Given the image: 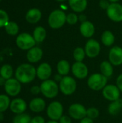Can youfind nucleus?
<instances>
[{"instance_id":"1","label":"nucleus","mask_w":122,"mask_h":123,"mask_svg":"<svg viewBox=\"0 0 122 123\" xmlns=\"http://www.w3.org/2000/svg\"><path fill=\"white\" fill-rule=\"evenodd\" d=\"M14 76L22 84H30L37 77L36 68L29 63H22L16 68Z\"/></svg>"},{"instance_id":"2","label":"nucleus","mask_w":122,"mask_h":123,"mask_svg":"<svg viewBox=\"0 0 122 123\" xmlns=\"http://www.w3.org/2000/svg\"><path fill=\"white\" fill-rule=\"evenodd\" d=\"M40 86L41 94L47 99H54L57 97L60 93L59 84L51 79L42 81Z\"/></svg>"},{"instance_id":"3","label":"nucleus","mask_w":122,"mask_h":123,"mask_svg":"<svg viewBox=\"0 0 122 123\" xmlns=\"http://www.w3.org/2000/svg\"><path fill=\"white\" fill-rule=\"evenodd\" d=\"M108 80L109 79L101 73H94L88 77L87 85L91 90L99 92L108 84Z\"/></svg>"},{"instance_id":"4","label":"nucleus","mask_w":122,"mask_h":123,"mask_svg":"<svg viewBox=\"0 0 122 123\" xmlns=\"http://www.w3.org/2000/svg\"><path fill=\"white\" fill-rule=\"evenodd\" d=\"M58 84L60 92L66 97L73 95L77 89L76 79L69 75L63 76Z\"/></svg>"},{"instance_id":"5","label":"nucleus","mask_w":122,"mask_h":123,"mask_svg":"<svg viewBox=\"0 0 122 123\" xmlns=\"http://www.w3.org/2000/svg\"><path fill=\"white\" fill-rule=\"evenodd\" d=\"M66 14L61 9L53 10L48 17V25L54 30L61 28L66 23Z\"/></svg>"},{"instance_id":"6","label":"nucleus","mask_w":122,"mask_h":123,"mask_svg":"<svg viewBox=\"0 0 122 123\" xmlns=\"http://www.w3.org/2000/svg\"><path fill=\"white\" fill-rule=\"evenodd\" d=\"M64 107L63 104L59 101H52L46 108V114L47 117L52 120L58 121L64 115Z\"/></svg>"},{"instance_id":"7","label":"nucleus","mask_w":122,"mask_h":123,"mask_svg":"<svg viewBox=\"0 0 122 123\" xmlns=\"http://www.w3.org/2000/svg\"><path fill=\"white\" fill-rule=\"evenodd\" d=\"M17 46L22 50H29L37 43L32 35L27 32H22L19 34L16 38Z\"/></svg>"},{"instance_id":"8","label":"nucleus","mask_w":122,"mask_h":123,"mask_svg":"<svg viewBox=\"0 0 122 123\" xmlns=\"http://www.w3.org/2000/svg\"><path fill=\"white\" fill-rule=\"evenodd\" d=\"M68 115L75 120H81L86 117L87 109L81 103L76 102L71 104L68 109Z\"/></svg>"},{"instance_id":"9","label":"nucleus","mask_w":122,"mask_h":123,"mask_svg":"<svg viewBox=\"0 0 122 123\" xmlns=\"http://www.w3.org/2000/svg\"><path fill=\"white\" fill-rule=\"evenodd\" d=\"M4 88L6 94L9 97H15L18 96L22 91V84L16 78H11L6 81Z\"/></svg>"},{"instance_id":"10","label":"nucleus","mask_w":122,"mask_h":123,"mask_svg":"<svg viewBox=\"0 0 122 123\" xmlns=\"http://www.w3.org/2000/svg\"><path fill=\"white\" fill-rule=\"evenodd\" d=\"M71 73L76 79L83 80L88 77L89 70L83 62H76L71 66Z\"/></svg>"},{"instance_id":"11","label":"nucleus","mask_w":122,"mask_h":123,"mask_svg":"<svg viewBox=\"0 0 122 123\" xmlns=\"http://www.w3.org/2000/svg\"><path fill=\"white\" fill-rule=\"evenodd\" d=\"M121 93L122 92L116 86V85L112 84H108L101 91L103 97L109 102L120 99Z\"/></svg>"},{"instance_id":"12","label":"nucleus","mask_w":122,"mask_h":123,"mask_svg":"<svg viewBox=\"0 0 122 123\" xmlns=\"http://www.w3.org/2000/svg\"><path fill=\"white\" fill-rule=\"evenodd\" d=\"M101 45L95 39L90 38L85 45L84 50L86 54V56L89 58H96L101 52Z\"/></svg>"},{"instance_id":"13","label":"nucleus","mask_w":122,"mask_h":123,"mask_svg":"<svg viewBox=\"0 0 122 123\" xmlns=\"http://www.w3.org/2000/svg\"><path fill=\"white\" fill-rule=\"evenodd\" d=\"M106 14L108 17L113 22H122V5L119 3H111L106 10Z\"/></svg>"},{"instance_id":"14","label":"nucleus","mask_w":122,"mask_h":123,"mask_svg":"<svg viewBox=\"0 0 122 123\" xmlns=\"http://www.w3.org/2000/svg\"><path fill=\"white\" fill-rule=\"evenodd\" d=\"M37 77L42 81L50 79L52 74V68L50 63L44 62L36 68Z\"/></svg>"},{"instance_id":"15","label":"nucleus","mask_w":122,"mask_h":123,"mask_svg":"<svg viewBox=\"0 0 122 123\" xmlns=\"http://www.w3.org/2000/svg\"><path fill=\"white\" fill-rule=\"evenodd\" d=\"M109 61L114 66L122 65V48L118 45L113 46L109 52Z\"/></svg>"},{"instance_id":"16","label":"nucleus","mask_w":122,"mask_h":123,"mask_svg":"<svg viewBox=\"0 0 122 123\" xmlns=\"http://www.w3.org/2000/svg\"><path fill=\"white\" fill-rule=\"evenodd\" d=\"M27 109V104L24 99L22 98H15L11 100L9 110L12 113L15 115L24 113Z\"/></svg>"},{"instance_id":"17","label":"nucleus","mask_w":122,"mask_h":123,"mask_svg":"<svg viewBox=\"0 0 122 123\" xmlns=\"http://www.w3.org/2000/svg\"><path fill=\"white\" fill-rule=\"evenodd\" d=\"M29 110L34 113H41L47 108V105L45 100L42 97H35L32 99L29 103Z\"/></svg>"},{"instance_id":"18","label":"nucleus","mask_w":122,"mask_h":123,"mask_svg":"<svg viewBox=\"0 0 122 123\" xmlns=\"http://www.w3.org/2000/svg\"><path fill=\"white\" fill-rule=\"evenodd\" d=\"M43 56V50L38 46H34L27 52L26 58L29 63H38Z\"/></svg>"},{"instance_id":"19","label":"nucleus","mask_w":122,"mask_h":123,"mask_svg":"<svg viewBox=\"0 0 122 123\" xmlns=\"http://www.w3.org/2000/svg\"><path fill=\"white\" fill-rule=\"evenodd\" d=\"M79 30L81 34L86 38H91L95 33V26L88 20L82 22L80 25Z\"/></svg>"},{"instance_id":"20","label":"nucleus","mask_w":122,"mask_h":123,"mask_svg":"<svg viewBox=\"0 0 122 123\" xmlns=\"http://www.w3.org/2000/svg\"><path fill=\"white\" fill-rule=\"evenodd\" d=\"M42 17V12L37 8H32L27 11L25 15V19L30 24L37 23Z\"/></svg>"},{"instance_id":"21","label":"nucleus","mask_w":122,"mask_h":123,"mask_svg":"<svg viewBox=\"0 0 122 123\" xmlns=\"http://www.w3.org/2000/svg\"><path fill=\"white\" fill-rule=\"evenodd\" d=\"M56 70L58 74L62 76H68L71 71V66L70 62L65 59L60 60L56 65Z\"/></svg>"},{"instance_id":"22","label":"nucleus","mask_w":122,"mask_h":123,"mask_svg":"<svg viewBox=\"0 0 122 123\" xmlns=\"http://www.w3.org/2000/svg\"><path fill=\"white\" fill-rule=\"evenodd\" d=\"M68 4L70 9L76 12H83L87 7L88 1L87 0H68Z\"/></svg>"},{"instance_id":"23","label":"nucleus","mask_w":122,"mask_h":123,"mask_svg":"<svg viewBox=\"0 0 122 123\" xmlns=\"http://www.w3.org/2000/svg\"><path fill=\"white\" fill-rule=\"evenodd\" d=\"M100 73L106 78L110 79L114 75V66L109 61H103L99 66Z\"/></svg>"},{"instance_id":"24","label":"nucleus","mask_w":122,"mask_h":123,"mask_svg":"<svg viewBox=\"0 0 122 123\" xmlns=\"http://www.w3.org/2000/svg\"><path fill=\"white\" fill-rule=\"evenodd\" d=\"M122 110V99H119L116 101L111 102L107 107L108 113L110 115H118Z\"/></svg>"},{"instance_id":"25","label":"nucleus","mask_w":122,"mask_h":123,"mask_svg":"<svg viewBox=\"0 0 122 123\" xmlns=\"http://www.w3.org/2000/svg\"><path fill=\"white\" fill-rule=\"evenodd\" d=\"M101 43L106 47H111L115 42V36L111 31L106 30L101 35Z\"/></svg>"},{"instance_id":"26","label":"nucleus","mask_w":122,"mask_h":123,"mask_svg":"<svg viewBox=\"0 0 122 123\" xmlns=\"http://www.w3.org/2000/svg\"><path fill=\"white\" fill-rule=\"evenodd\" d=\"M32 36L37 43H41L46 38L47 36L46 30L42 26H37V27L35 28L32 33Z\"/></svg>"},{"instance_id":"27","label":"nucleus","mask_w":122,"mask_h":123,"mask_svg":"<svg viewBox=\"0 0 122 123\" xmlns=\"http://www.w3.org/2000/svg\"><path fill=\"white\" fill-rule=\"evenodd\" d=\"M14 69L10 64H4L0 68V76H2L4 79L8 80L11 78H13Z\"/></svg>"},{"instance_id":"28","label":"nucleus","mask_w":122,"mask_h":123,"mask_svg":"<svg viewBox=\"0 0 122 123\" xmlns=\"http://www.w3.org/2000/svg\"><path fill=\"white\" fill-rule=\"evenodd\" d=\"M7 94H0V112L4 113L9 109L11 99Z\"/></svg>"},{"instance_id":"29","label":"nucleus","mask_w":122,"mask_h":123,"mask_svg":"<svg viewBox=\"0 0 122 123\" xmlns=\"http://www.w3.org/2000/svg\"><path fill=\"white\" fill-rule=\"evenodd\" d=\"M4 28H5L6 32L8 35H12V36L17 35L19 30V25L15 22H13V21H9L6 24V25L4 27Z\"/></svg>"},{"instance_id":"30","label":"nucleus","mask_w":122,"mask_h":123,"mask_svg":"<svg viewBox=\"0 0 122 123\" xmlns=\"http://www.w3.org/2000/svg\"><path fill=\"white\" fill-rule=\"evenodd\" d=\"M86 56L84 48L77 47L73 52V57L76 62H83Z\"/></svg>"},{"instance_id":"31","label":"nucleus","mask_w":122,"mask_h":123,"mask_svg":"<svg viewBox=\"0 0 122 123\" xmlns=\"http://www.w3.org/2000/svg\"><path fill=\"white\" fill-rule=\"evenodd\" d=\"M31 116L24 112L16 115L12 120V123H31Z\"/></svg>"},{"instance_id":"32","label":"nucleus","mask_w":122,"mask_h":123,"mask_svg":"<svg viewBox=\"0 0 122 123\" xmlns=\"http://www.w3.org/2000/svg\"><path fill=\"white\" fill-rule=\"evenodd\" d=\"M100 115V112L99 110L95 107H88L87 109V114H86V117L92 119V120H96L99 117Z\"/></svg>"},{"instance_id":"33","label":"nucleus","mask_w":122,"mask_h":123,"mask_svg":"<svg viewBox=\"0 0 122 123\" xmlns=\"http://www.w3.org/2000/svg\"><path fill=\"white\" fill-rule=\"evenodd\" d=\"M9 22V17L6 11L0 9V28L4 27L6 24Z\"/></svg>"},{"instance_id":"34","label":"nucleus","mask_w":122,"mask_h":123,"mask_svg":"<svg viewBox=\"0 0 122 123\" xmlns=\"http://www.w3.org/2000/svg\"><path fill=\"white\" fill-rule=\"evenodd\" d=\"M78 22V16L76 13H70L66 15V22L69 25H75Z\"/></svg>"},{"instance_id":"35","label":"nucleus","mask_w":122,"mask_h":123,"mask_svg":"<svg viewBox=\"0 0 122 123\" xmlns=\"http://www.w3.org/2000/svg\"><path fill=\"white\" fill-rule=\"evenodd\" d=\"M30 93L34 95V96H37L40 94H41V89H40V86L38 85H34L32 86H31L30 90H29Z\"/></svg>"},{"instance_id":"36","label":"nucleus","mask_w":122,"mask_h":123,"mask_svg":"<svg viewBox=\"0 0 122 123\" xmlns=\"http://www.w3.org/2000/svg\"><path fill=\"white\" fill-rule=\"evenodd\" d=\"M31 123H46L45 119L41 115H36L32 117Z\"/></svg>"},{"instance_id":"37","label":"nucleus","mask_w":122,"mask_h":123,"mask_svg":"<svg viewBox=\"0 0 122 123\" xmlns=\"http://www.w3.org/2000/svg\"><path fill=\"white\" fill-rule=\"evenodd\" d=\"M72 118L67 115H63L60 120H58L59 123H72Z\"/></svg>"},{"instance_id":"38","label":"nucleus","mask_w":122,"mask_h":123,"mask_svg":"<svg viewBox=\"0 0 122 123\" xmlns=\"http://www.w3.org/2000/svg\"><path fill=\"white\" fill-rule=\"evenodd\" d=\"M110 4H111V3L109 0H100V1H99V6L102 9L107 10V9L109 8Z\"/></svg>"},{"instance_id":"39","label":"nucleus","mask_w":122,"mask_h":123,"mask_svg":"<svg viewBox=\"0 0 122 123\" xmlns=\"http://www.w3.org/2000/svg\"><path fill=\"white\" fill-rule=\"evenodd\" d=\"M116 85L120 90V92H122V74H120L116 80Z\"/></svg>"},{"instance_id":"40","label":"nucleus","mask_w":122,"mask_h":123,"mask_svg":"<svg viewBox=\"0 0 122 123\" xmlns=\"http://www.w3.org/2000/svg\"><path fill=\"white\" fill-rule=\"evenodd\" d=\"M79 123H93V120L88 117H84L83 119H82L81 120L79 121Z\"/></svg>"},{"instance_id":"41","label":"nucleus","mask_w":122,"mask_h":123,"mask_svg":"<svg viewBox=\"0 0 122 123\" xmlns=\"http://www.w3.org/2000/svg\"><path fill=\"white\" fill-rule=\"evenodd\" d=\"M63 77V76H62L61 75H60V74H55V75L54 76V79H53V80H54L55 81H56L58 84H59V83L60 82V81L62 80Z\"/></svg>"},{"instance_id":"42","label":"nucleus","mask_w":122,"mask_h":123,"mask_svg":"<svg viewBox=\"0 0 122 123\" xmlns=\"http://www.w3.org/2000/svg\"><path fill=\"white\" fill-rule=\"evenodd\" d=\"M78 21H80L81 23L82 22H84L86 21H87V18H86V16L83 14H81L78 16Z\"/></svg>"},{"instance_id":"43","label":"nucleus","mask_w":122,"mask_h":123,"mask_svg":"<svg viewBox=\"0 0 122 123\" xmlns=\"http://www.w3.org/2000/svg\"><path fill=\"white\" fill-rule=\"evenodd\" d=\"M6 79H4L2 76H0V86H4L5 83H6Z\"/></svg>"},{"instance_id":"44","label":"nucleus","mask_w":122,"mask_h":123,"mask_svg":"<svg viewBox=\"0 0 122 123\" xmlns=\"http://www.w3.org/2000/svg\"><path fill=\"white\" fill-rule=\"evenodd\" d=\"M46 123H59L58 121H56V120H49L48 121H47Z\"/></svg>"},{"instance_id":"45","label":"nucleus","mask_w":122,"mask_h":123,"mask_svg":"<svg viewBox=\"0 0 122 123\" xmlns=\"http://www.w3.org/2000/svg\"><path fill=\"white\" fill-rule=\"evenodd\" d=\"M4 117L3 113L0 112V121H2V120H4Z\"/></svg>"},{"instance_id":"46","label":"nucleus","mask_w":122,"mask_h":123,"mask_svg":"<svg viewBox=\"0 0 122 123\" xmlns=\"http://www.w3.org/2000/svg\"><path fill=\"white\" fill-rule=\"evenodd\" d=\"M111 3H118L120 0H109Z\"/></svg>"},{"instance_id":"47","label":"nucleus","mask_w":122,"mask_h":123,"mask_svg":"<svg viewBox=\"0 0 122 123\" xmlns=\"http://www.w3.org/2000/svg\"><path fill=\"white\" fill-rule=\"evenodd\" d=\"M56 1H58V2H63L65 1H67V0H55Z\"/></svg>"},{"instance_id":"48","label":"nucleus","mask_w":122,"mask_h":123,"mask_svg":"<svg viewBox=\"0 0 122 123\" xmlns=\"http://www.w3.org/2000/svg\"><path fill=\"white\" fill-rule=\"evenodd\" d=\"M1 1V0H0V1Z\"/></svg>"}]
</instances>
